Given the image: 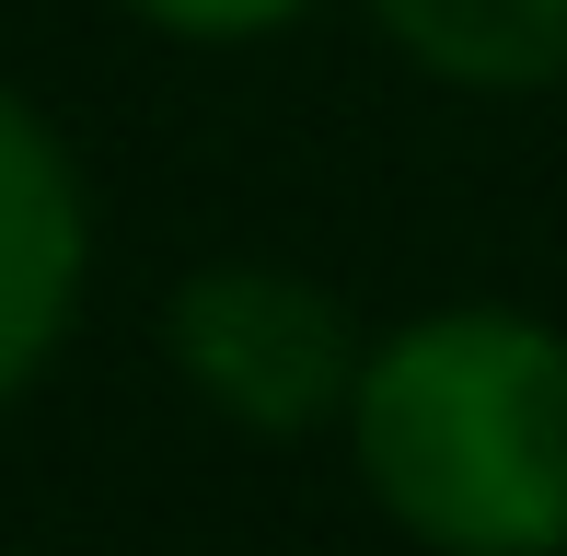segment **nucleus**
<instances>
[{
  "instance_id": "1",
  "label": "nucleus",
  "mask_w": 567,
  "mask_h": 556,
  "mask_svg": "<svg viewBox=\"0 0 567 556\" xmlns=\"http://www.w3.org/2000/svg\"><path fill=\"white\" fill-rule=\"evenodd\" d=\"M348 452L371 511L429 556H567V325L441 301L371 337Z\"/></svg>"
},
{
  "instance_id": "3",
  "label": "nucleus",
  "mask_w": 567,
  "mask_h": 556,
  "mask_svg": "<svg viewBox=\"0 0 567 556\" xmlns=\"http://www.w3.org/2000/svg\"><path fill=\"white\" fill-rule=\"evenodd\" d=\"M93 278V186L70 140L0 82V406L35 394Z\"/></svg>"
},
{
  "instance_id": "4",
  "label": "nucleus",
  "mask_w": 567,
  "mask_h": 556,
  "mask_svg": "<svg viewBox=\"0 0 567 556\" xmlns=\"http://www.w3.org/2000/svg\"><path fill=\"white\" fill-rule=\"evenodd\" d=\"M371 23L452 93H556L567 0H371Z\"/></svg>"
},
{
  "instance_id": "2",
  "label": "nucleus",
  "mask_w": 567,
  "mask_h": 556,
  "mask_svg": "<svg viewBox=\"0 0 567 556\" xmlns=\"http://www.w3.org/2000/svg\"><path fill=\"white\" fill-rule=\"evenodd\" d=\"M163 360L209 418L255 441H301V429H348V394L371 371V337L313 267L278 256H220L174 278L163 301Z\"/></svg>"
},
{
  "instance_id": "5",
  "label": "nucleus",
  "mask_w": 567,
  "mask_h": 556,
  "mask_svg": "<svg viewBox=\"0 0 567 556\" xmlns=\"http://www.w3.org/2000/svg\"><path fill=\"white\" fill-rule=\"evenodd\" d=\"M127 12H140L151 35H174V47H244V35L301 23L313 0H127Z\"/></svg>"
}]
</instances>
